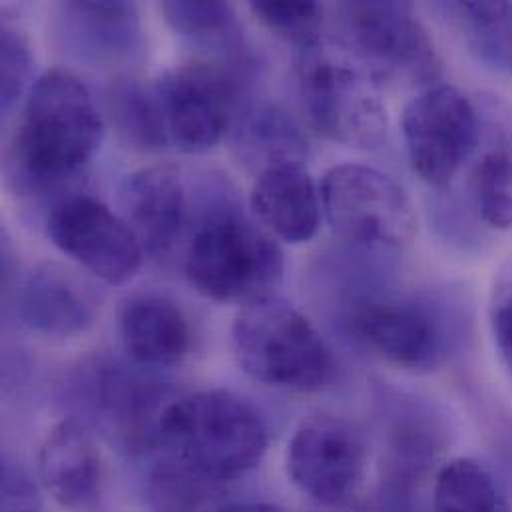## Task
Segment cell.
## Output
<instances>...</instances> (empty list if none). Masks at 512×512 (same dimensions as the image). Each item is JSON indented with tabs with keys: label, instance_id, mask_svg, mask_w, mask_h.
I'll return each instance as SVG.
<instances>
[{
	"label": "cell",
	"instance_id": "6da1fadb",
	"mask_svg": "<svg viewBox=\"0 0 512 512\" xmlns=\"http://www.w3.org/2000/svg\"><path fill=\"white\" fill-rule=\"evenodd\" d=\"M102 138L104 122L86 84L52 68L28 88L6 150V180L24 198L62 194L84 176Z\"/></svg>",
	"mask_w": 512,
	"mask_h": 512
},
{
	"label": "cell",
	"instance_id": "7a4b0ae2",
	"mask_svg": "<svg viewBox=\"0 0 512 512\" xmlns=\"http://www.w3.org/2000/svg\"><path fill=\"white\" fill-rule=\"evenodd\" d=\"M186 246V275L204 297L252 303L275 295L285 259L273 236L256 226L222 186L206 192Z\"/></svg>",
	"mask_w": 512,
	"mask_h": 512
},
{
	"label": "cell",
	"instance_id": "3957f363",
	"mask_svg": "<svg viewBox=\"0 0 512 512\" xmlns=\"http://www.w3.org/2000/svg\"><path fill=\"white\" fill-rule=\"evenodd\" d=\"M158 445L212 483L232 481L261 463L269 431L254 405L210 389L176 397L162 413Z\"/></svg>",
	"mask_w": 512,
	"mask_h": 512
},
{
	"label": "cell",
	"instance_id": "277c9868",
	"mask_svg": "<svg viewBox=\"0 0 512 512\" xmlns=\"http://www.w3.org/2000/svg\"><path fill=\"white\" fill-rule=\"evenodd\" d=\"M232 343L242 369L273 389L317 393L335 377V359L321 333L277 293L240 309Z\"/></svg>",
	"mask_w": 512,
	"mask_h": 512
},
{
	"label": "cell",
	"instance_id": "5b68a950",
	"mask_svg": "<svg viewBox=\"0 0 512 512\" xmlns=\"http://www.w3.org/2000/svg\"><path fill=\"white\" fill-rule=\"evenodd\" d=\"M295 82L301 110L321 136L363 150L385 142L389 118L379 86L345 50L321 40L297 50Z\"/></svg>",
	"mask_w": 512,
	"mask_h": 512
},
{
	"label": "cell",
	"instance_id": "8992f818",
	"mask_svg": "<svg viewBox=\"0 0 512 512\" xmlns=\"http://www.w3.org/2000/svg\"><path fill=\"white\" fill-rule=\"evenodd\" d=\"M339 14L347 50L377 86L437 84L439 50L409 2H347Z\"/></svg>",
	"mask_w": 512,
	"mask_h": 512
},
{
	"label": "cell",
	"instance_id": "52a82bcc",
	"mask_svg": "<svg viewBox=\"0 0 512 512\" xmlns=\"http://www.w3.org/2000/svg\"><path fill=\"white\" fill-rule=\"evenodd\" d=\"M349 333L371 353L409 371H435L451 355L457 325L445 303L425 295L371 293L347 309Z\"/></svg>",
	"mask_w": 512,
	"mask_h": 512
},
{
	"label": "cell",
	"instance_id": "ba28073f",
	"mask_svg": "<svg viewBox=\"0 0 512 512\" xmlns=\"http://www.w3.org/2000/svg\"><path fill=\"white\" fill-rule=\"evenodd\" d=\"M319 192L323 216L345 242L399 250L417 236L419 220L409 194L377 168L335 166L323 176Z\"/></svg>",
	"mask_w": 512,
	"mask_h": 512
},
{
	"label": "cell",
	"instance_id": "9c48e42d",
	"mask_svg": "<svg viewBox=\"0 0 512 512\" xmlns=\"http://www.w3.org/2000/svg\"><path fill=\"white\" fill-rule=\"evenodd\" d=\"M240 68L198 58L160 74L154 90L170 144L186 154H204L222 142L240 102Z\"/></svg>",
	"mask_w": 512,
	"mask_h": 512
},
{
	"label": "cell",
	"instance_id": "30bf717a",
	"mask_svg": "<svg viewBox=\"0 0 512 512\" xmlns=\"http://www.w3.org/2000/svg\"><path fill=\"white\" fill-rule=\"evenodd\" d=\"M401 130L413 172L427 186L445 190L477 150L479 108L457 86L433 84L405 106Z\"/></svg>",
	"mask_w": 512,
	"mask_h": 512
},
{
	"label": "cell",
	"instance_id": "8fae6325",
	"mask_svg": "<svg viewBox=\"0 0 512 512\" xmlns=\"http://www.w3.org/2000/svg\"><path fill=\"white\" fill-rule=\"evenodd\" d=\"M367 465L369 451L361 433L339 417L317 415L303 421L287 445L291 483L323 507L353 505L365 485Z\"/></svg>",
	"mask_w": 512,
	"mask_h": 512
},
{
	"label": "cell",
	"instance_id": "7c38bea8",
	"mask_svg": "<svg viewBox=\"0 0 512 512\" xmlns=\"http://www.w3.org/2000/svg\"><path fill=\"white\" fill-rule=\"evenodd\" d=\"M54 246L104 283L130 281L144 250L122 216L90 196H66L56 202L46 224Z\"/></svg>",
	"mask_w": 512,
	"mask_h": 512
},
{
	"label": "cell",
	"instance_id": "4fadbf2b",
	"mask_svg": "<svg viewBox=\"0 0 512 512\" xmlns=\"http://www.w3.org/2000/svg\"><path fill=\"white\" fill-rule=\"evenodd\" d=\"M481 136L469 164L473 216L493 230L512 228V108L495 94L477 100Z\"/></svg>",
	"mask_w": 512,
	"mask_h": 512
},
{
	"label": "cell",
	"instance_id": "5bb4252c",
	"mask_svg": "<svg viewBox=\"0 0 512 512\" xmlns=\"http://www.w3.org/2000/svg\"><path fill=\"white\" fill-rule=\"evenodd\" d=\"M120 210L142 250L168 256L190 224V200L182 176L170 166H152L126 178Z\"/></svg>",
	"mask_w": 512,
	"mask_h": 512
},
{
	"label": "cell",
	"instance_id": "9a60e30c",
	"mask_svg": "<svg viewBox=\"0 0 512 512\" xmlns=\"http://www.w3.org/2000/svg\"><path fill=\"white\" fill-rule=\"evenodd\" d=\"M38 473L46 491L64 509H98L104 493V461L84 421L70 417L52 427L38 453Z\"/></svg>",
	"mask_w": 512,
	"mask_h": 512
},
{
	"label": "cell",
	"instance_id": "2e32d148",
	"mask_svg": "<svg viewBox=\"0 0 512 512\" xmlns=\"http://www.w3.org/2000/svg\"><path fill=\"white\" fill-rule=\"evenodd\" d=\"M58 36L82 60L118 64L142 50V26L130 2H64L58 6Z\"/></svg>",
	"mask_w": 512,
	"mask_h": 512
},
{
	"label": "cell",
	"instance_id": "e0dca14e",
	"mask_svg": "<svg viewBox=\"0 0 512 512\" xmlns=\"http://www.w3.org/2000/svg\"><path fill=\"white\" fill-rule=\"evenodd\" d=\"M22 319L50 337H76L96 319L98 303L88 285L58 263L34 267L18 291Z\"/></svg>",
	"mask_w": 512,
	"mask_h": 512
},
{
	"label": "cell",
	"instance_id": "ac0fdd59",
	"mask_svg": "<svg viewBox=\"0 0 512 512\" xmlns=\"http://www.w3.org/2000/svg\"><path fill=\"white\" fill-rule=\"evenodd\" d=\"M252 210L269 234L287 244L313 240L323 218L321 192L305 164H281L259 174Z\"/></svg>",
	"mask_w": 512,
	"mask_h": 512
},
{
	"label": "cell",
	"instance_id": "d6986e66",
	"mask_svg": "<svg viewBox=\"0 0 512 512\" xmlns=\"http://www.w3.org/2000/svg\"><path fill=\"white\" fill-rule=\"evenodd\" d=\"M126 353L144 367H176L192 347V327L178 303L158 293L130 297L120 313Z\"/></svg>",
	"mask_w": 512,
	"mask_h": 512
},
{
	"label": "cell",
	"instance_id": "ffe728a7",
	"mask_svg": "<svg viewBox=\"0 0 512 512\" xmlns=\"http://www.w3.org/2000/svg\"><path fill=\"white\" fill-rule=\"evenodd\" d=\"M168 26L206 60L240 64L244 32L236 8L220 0H168L162 4Z\"/></svg>",
	"mask_w": 512,
	"mask_h": 512
},
{
	"label": "cell",
	"instance_id": "44dd1931",
	"mask_svg": "<svg viewBox=\"0 0 512 512\" xmlns=\"http://www.w3.org/2000/svg\"><path fill=\"white\" fill-rule=\"evenodd\" d=\"M234 150L240 162L259 176L273 166L305 164L307 142L283 110L257 104L240 114L234 128Z\"/></svg>",
	"mask_w": 512,
	"mask_h": 512
},
{
	"label": "cell",
	"instance_id": "7402d4cb",
	"mask_svg": "<svg viewBox=\"0 0 512 512\" xmlns=\"http://www.w3.org/2000/svg\"><path fill=\"white\" fill-rule=\"evenodd\" d=\"M441 10L479 62L512 74V2H449Z\"/></svg>",
	"mask_w": 512,
	"mask_h": 512
},
{
	"label": "cell",
	"instance_id": "603a6c76",
	"mask_svg": "<svg viewBox=\"0 0 512 512\" xmlns=\"http://www.w3.org/2000/svg\"><path fill=\"white\" fill-rule=\"evenodd\" d=\"M108 112L118 134L134 148L156 152L170 140L154 88L134 78H118L108 90Z\"/></svg>",
	"mask_w": 512,
	"mask_h": 512
},
{
	"label": "cell",
	"instance_id": "cb8c5ba5",
	"mask_svg": "<svg viewBox=\"0 0 512 512\" xmlns=\"http://www.w3.org/2000/svg\"><path fill=\"white\" fill-rule=\"evenodd\" d=\"M437 512H512L495 477L473 459L447 463L435 481Z\"/></svg>",
	"mask_w": 512,
	"mask_h": 512
},
{
	"label": "cell",
	"instance_id": "d4e9b609",
	"mask_svg": "<svg viewBox=\"0 0 512 512\" xmlns=\"http://www.w3.org/2000/svg\"><path fill=\"white\" fill-rule=\"evenodd\" d=\"M214 483L170 457L148 477L146 499L152 512H198Z\"/></svg>",
	"mask_w": 512,
	"mask_h": 512
},
{
	"label": "cell",
	"instance_id": "484cf974",
	"mask_svg": "<svg viewBox=\"0 0 512 512\" xmlns=\"http://www.w3.org/2000/svg\"><path fill=\"white\" fill-rule=\"evenodd\" d=\"M250 10L269 32L297 46V50L321 40L323 8L317 2L256 0Z\"/></svg>",
	"mask_w": 512,
	"mask_h": 512
},
{
	"label": "cell",
	"instance_id": "4316f807",
	"mask_svg": "<svg viewBox=\"0 0 512 512\" xmlns=\"http://www.w3.org/2000/svg\"><path fill=\"white\" fill-rule=\"evenodd\" d=\"M32 72V54L26 38L4 26L0 34V104L10 112L24 94Z\"/></svg>",
	"mask_w": 512,
	"mask_h": 512
},
{
	"label": "cell",
	"instance_id": "83f0119b",
	"mask_svg": "<svg viewBox=\"0 0 512 512\" xmlns=\"http://www.w3.org/2000/svg\"><path fill=\"white\" fill-rule=\"evenodd\" d=\"M489 325L497 353L512 377V257L497 275L489 311Z\"/></svg>",
	"mask_w": 512,
	"mask_h": 512
},
{
	"label": "cell",
	"instance_id": "f1b7e54d",
	"mask_svg": "<svg viewBox=\"0 0 512 512\" xmlns=\"http://www.w3.org/2000/svg\"><path fill=\"white\" fill-rule=\"evenodd\" d=\"M222 512H285L275 505H269V503H238V505H232L228 509H224Z\"/></svg>",
	"mask_w": 512,
	"mask_h": 512
},
{
	"label": "cell",
	"instance_id": "f546056e",
	"mask_svg": "<svg viewBox=\"0 0 512 512\" xmlns=\"http://www.w3.org/2000/svg\"><path fill=\"white\" fill-rule=\"evenodd\" d=\"M2 512H38L34 507V499H10L4 501Z\"/></svg>",
	"mask_w": 512,
	"mask_h": 512
}]
</instances>
